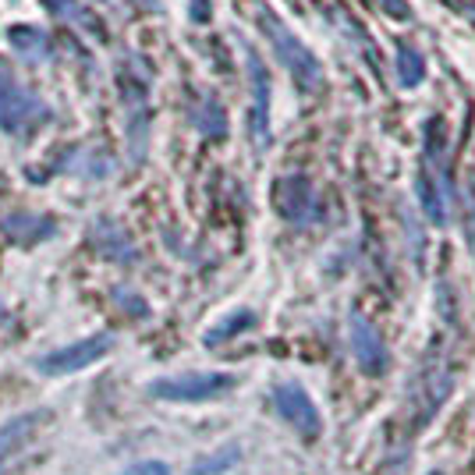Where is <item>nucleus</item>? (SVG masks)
I'll list each match as a JSON object with an SVG mask.
<instances>
[{"label": "nucleus", "instance_id": "12", "mask_svg": "<svg viewBox=\"0 0 475 475\" xmlns=\"http://www.w3.org/2000/svg\"><path fill=\"white\" fill-rule=\"evenodd\" d=\"M398 75H401V86H405V89H415V86L426 78L422 57L415 54V46H408V43L398 46Z\"/></svg>", "mask_w": 475, "mask_h": 475}, {"label": "nucleus", "instance_id": "6", "mask_svg": "<svg viewBox=\"0 0 475 475\" xmlns=\"http://www.w3.org/2000/svg\"><path fill=\"white\" fill-rule=\"evenodd\" d=\"M351 345H355V358H358V366L366 369V373H383V366H387V348H383L380 334L366 323V319H355L351 323Z\"/></svg>", "mask_w": 475, "mask_h": 475}, {"label": "nucleus", "instance_id": "4", "mask_svg": "<svg viewBox=\"0 0 475 475\" xmlns=\"http://www.w3.org/2000/svg\"><path fill=\"white\" fill-rule=\"evenodd\" d=\"M110 345H114V337H110V334H99V337L78 341V345H71V348L54 351V355L39 358L36 366H39L43 373H50V377H57V373H75V369H82V366L96 362V358L110 348Z\"/></svg>", "mask_w": 475, "mask_h": 475}, {"label": "nucleus", "instance_id": "1", "mask_svg": "<svg viewBox=\"0 0 475 475\" xmlns=\"http://www.w3.org/2000/svg\"><path fill=\"white\" fill-rule=\"evenodd\" d=\"M54 118V110L26 89L7 67H0V131L4 135H32L36 128H43Z\"/></svg>", "mask_w": 475, "mask_h": 475}, {"label": "nucleus", "instance_id": "13", "mask_svg": "<svg viewBox=\"0 0 475 475\" xmlns=\"http://www.w3.org/2000/svg\"><path fill=\"white\" fill-rule=\"evenodd\" d=\"M418 199H422V206H426L429 221H433V223H444L447 221L444 199H437V191H433V178H429L426 170L418 174Z\"/></svg>", "mask_w": 475, "mask_h": 475}, {"label": "nucleus", "instance_id": "17", "mask_svg": "<svg viewBox=\"0 0 475 475\" xmlns=\"http://www.w3.org/2000/svg\"><path fill=\"white\" fill-rule=\"evenodd\" d=\"M131 4H139V7H160L157 0H131Z\"/></svg>", "mask_w": 475, "mask_h": 475}, {"label": "nucleus", "instance_id": "5", "mask_svg": "<svg viewBox=\"0 0 475 475\" xmlns=\"http://www.w3.org/2000/svg\"><path fill=\"white\" fill-rule=\"evenodd\" d=\"M277 408L284 415L287 422L294 426V429H302L305 437H316L319 433V415H316V405L309 401V394L302 390V387H294V383H284L281 390H277Z\"/></svg>", "mask_w": 475, "mask_h": 475}, {"label": "nucleus", "instance_id": "3", "mask_svg": "<svg viewBox=\"0 0 475 475\" xmlns=\"http://www.w3.org/2000/svg\"><path fill=\"white\" fill-rule=\"evenodd\" d=\"M227 387H234V377H227V373H191V377H181V380L153 383V394L170 398V401H202V398L223 394Z\"/></svg>", "mask_w": 475, "mask_h": 475}, {"label": "nucleus", "instance_id": "16", "mask_svg": "<svg viewBox=\"0 0 475 475\" xmlns=\"http://www.w3.org/2000/svg\"><path fill=\"white\" fill-rule=\"evenodd\" d=\"M195 4H199V7H195L191 18H195V22H206V0H195Z\"/></svg>", "mask_w": 475, "mask_h": 475}, {"label": "nucleus", "instance_id": "15", "mask_svg": "<svg viewBox=\"0 0 475 475\" xmlns=\"http://www.w3.org/2000/svg\"><path fill=\"white\" fill-rule=\"evenodd\" d=\"M43 4H46V11H54L57 18H71V22H86V15H82L78 0H43Z\"/></svg>", "mask_w": 475, "mask_h": 475}, {"label": "nucleus", "instance_id": "7", "mask_svg": "<svg viewBox=\"0 0 475 475\" xmlns=\"http://www.w3.org/2000/svg\"><path fill=\"white\" fill-rule=\"evenodd\" d=\"M249 75H253V135H255V146H263L266 142V135H270V121H266V107H270V78H266V67L259 64L253 50H249Z\"/></svg>", "mask_w": 475, "mask_h": 475}, {"label": "nucleus", "instance_id": "10", "mask_svg": "<svg viewBox=\"0 0 475 475\" xmlns=\"http://www.w3.org/2000/svg\"><path fill=\"white\" fill-rule=\"evenodd\" d=\"M7 39H11V46L22 54V57H46L50 54V39H46V32L32 29V26H15V29H7Z\"/></svg>", "mask_w": 475, "mask_h": 475}, {"label": "nucleus", "instance_id": "14", "mask_svg": "<svg viewBox=\"0 0 475 475\" xmlns=\"http://www.w3.org/2000/svg\"><path fill=\"white\" fill-rule=\"evenodd\" d=\"M253 313H234L231 319H223V326H217L213 334H206V345H221L223 337H231V334H238L242 326H249L253 323Z\"/></svg>", "mask_w": 475, "mask_h": 475}, {"label": "nucleus", "instance_id": "9", "mask_svg": "<svg viewBox=\"0 0 475 475\" xmlns=\"http://www.w3.org/2000/svg\"><path fill=\"white\" fill-rule=\"evenodd\" d=\"M4 231L11 238H18V242H36V238L54 234V221L36 217V213H11V217H4Z\"/></svg>", "mask_w": 475, "mask_h": 475}, {"label": "nucleus", "instance_id": "8", "mask_svg": "<svg viewBox=\"0 0 475 475\" xmlns=\"http://www.w3.org/2000/svg\"><path fill=\"white\" fill-rule=\"evenodd\" d=\"M277 210L287 221H302L313 210V189L305 178H284L277 185Z\"/></svg>", "mask_w": 475, "mask_h": 475}, {"label": "nucleus", "instance_id": "2", "mask_svg": "<svg viewBox=\"0 0 475 475\" xmlns=\"http://www.w3.org/2000/svg\"><path fill=\"white\" fill-rule=\"evenodd\" d=\"M259 22H263V29L270 32V43H274V50H277L281 64L291 71V78H294L302 89H316L319 82H323V67H319V61L313 57V50L302 46V39L287 29L277 15L263 11Z\"/></svg>", "mask_w": 475, "mask_h": 475}, {"label": "nucleus", "instance_id": "11", "mask_svg": "<svg viewBox=\"0 0 475 475\" xmlns=\"http://www.w3.org/2000/svg\"><path fill=\"white\" fill-rule=\"evenodd\" d=\"M195 125H199L202 135H210V139H221L223 131H227V114H223V107L213 96H206L202 107L195 110Z\"/></svg>", "mask_w": 475, "mask_h": 475}]
</instances>
